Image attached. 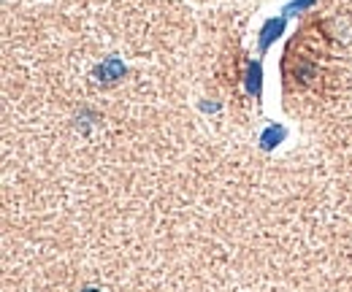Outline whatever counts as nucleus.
Returning <instances> with one entry per match:
<instances>
[{"label":"nucleus","instance_id":"2","mask_svg":"<svg viewBox=\"0 0 352 292\" xmlns=\"http://www.w3.org/2000/svg\"><path fill=\"white\" fill-rule=\"evenodd\" d=\"M82 292H98V290H82Z\"/></svg>","mask_w":352,"mask_h":292},{"label":"nucleus","instance_id":"1","mask_svg":"<svg viewBox=\"0 0 352 292\" xmlns=\"http://www.w3.org/2000/svg\"><path fill=\"white\" fill-rule=\"evenodd\" d=\"M125 74V65L117 60V57H109L100 68H98V76H103V79H120Z\"/></svg>","mask_w":352,"mask_h":292}]
</instances>
